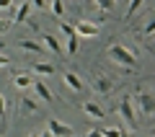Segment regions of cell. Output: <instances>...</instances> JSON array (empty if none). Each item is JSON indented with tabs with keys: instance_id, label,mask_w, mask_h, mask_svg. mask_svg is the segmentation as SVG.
Returning <instances> with one entry per match:
<instances>
[{
	"instance_id": "obj_1",
	"label": "cell",
	"mask_w": 155,
	"mask_h": 137,
	"mask_svg": "<svg viewBox=\"0 0 155 137\" xmlns=\"http://www.w3.org/2000/svg\"><path fill=\"white\" fill-rule=\"evenodd\" d=\"M109 57L114 62H122L127 67H137V57L132 55V49H127L124 44H111L109 47Z\"/></svg>"
},
{
	"instance_id": "obj_2",
	"label": "cell",
	"mask_w": 155,
	"mask_h": 137,
	"mask_svg": "<svg viewBox=\"0 0 155 137\" xmlns=\"http://www.w3.org/2000/svg\"><path fill=\"white\" fill-rule=\"evenodd\" d=\"M137 104H140V111H142L145 116H153L155 114V96L153 93H137Z\"/></svg>"
},
{
	"instance_id": "obj_3",
	"label": "cell",
	"mask_w": 155,
	"mask_h": 137,
	"mask_svg": "<svg viewBox=\"0 0 155 137\" xmlns=\"http://www.w3.org/2000/svg\"><path fill=\"white\" fill-rule=\"evenodd\" d=\"M47 129H49L54 137H72V127L62 124L60 119H49V122H47Z\"/></svg>"
},
{
	"instance_id": "obj_4",
	"label": "cell",
	"mask_w": 155,
	"mask_h": 137,
	"mask_svg": "<svg viewBox=\"0 0 155 137\" xmlns=\"http://www.w3.org/2000/svg\"><path fill=\"white\" fill-rule=\"evenodd\" d=\"M119 111H122V116L129 122V127H137V119H134V109H132V104H129V96H124V99H122V104H119Z\"/></svg>"
},
{
	"instance_id": "obj_5",
	"label": "cell",
	"mask_w": 155,
	"mask_h": 137,
	"mask_svg": "<svg viewBox=\"0 0 155 137\" xmlns=\"http://www.w3.org/2000/svg\"><path fill=\"white\" fill-rule=\"evenodd\" d=\"M18 49L31 52V55H41V52H44V44L34 42V39H18Z\"/></svg>"
},
{
	"instance_id": "obj_6",
	"label": "cell",
	"mask_w": 155,
	"mask_h": 137,
	"mask_svg": "<svg viewBox=\"0 0 155 137\" xmlns=\"http://www.w3.org/2000/svg\"><path fill=\"white\" fill-rule=\"evenodd\" d=\"M28 13H31V0H23L21 5L16 8V13H13L11 21H13V23H23V21L28 18Z\"/></svg>"
},
{
	"instance_id": "obj_7",
	"label": "cell",
	"mask_w": 155,
	"mask_h": 137,
	"mask_svg": "<svg viewBox=\"0 0 155 137\" xmlns=\"http://www.w3.org/2000/svg\"><path fill=\"white\" fill-rule=\"evenodd\" d=\"M34 93H36L39 96V99H41V101H47V104H52V101H54V96H52V91H49V88H47L44 85V83H41V80H34Z\"/></svg>"
},
{
	"instance_id": "obj_8",
	"label": "cell",
	"mask_w": 155,
	"mask_h": 137,
	"mask_svg": "<svg viewBox=\"0 0 155 137\" xmlns=\"http://www.w3.org/2000/svg\"><path fill=\"white\" fill-rule=\"evenodd\" d=\"M75 31L83 34V36H98V26L91 23V21H78L75 23Z\"/></svg>"
},
{
	"instance_id": "obj_9",
	"label": "cell",
	"mask_w": 155,
	"mask_h": 137,
	"mask_svg": "<svg viewBox=\"0 0 155 137\" xmlns=\"http://www.w3.org/2000/svg\"><path fill=\"white\" fill-rule=\"evenodd\" d=\"M65 83H67V85L72 88V91H75V93H83V91H85L83 80H80V78L75 75V72H65Z\"/></svg>"
},
{
	"instance_id": "obj_10",
	"label": "cell",
	"mask_w": 155,
	"mask_h": 137,
	"mask_svg": "<svg viewBox=\"0 0 155 137\" xmlns=\"http://www.w3.org/2000/svg\"><path fill=\"white\" fill-rule=\"evenodd\" d=\"M83 111L91 116V119H104V109H101L98 104H93V101H85V104H83Z\"/></svg>"
},
{
	"instance_id": "obj_11",
	"label": "cell",
	"mask_w": 155,
	"mask_h": 137,
	"mask_svg": "<svg viewBox=\"0 0 155 137\" xmlns=\"http://www.w3.org/2000/svg\"><path fill=\"white\" fill-rule=\"evenodd\" d=\"M13 85L21 88V91H26V88H31V85H34V78L28 75V72H18V75L13 78Z\"/></svg>"
},
{
	"instance_id": "obj_12",
	"label": "cell",
	"mask_w": 155,
	"mask_h": 137,
	"mask_svg": "<svg viewBox=\"0 0 155 137\" xmlns=\"http://www.w3.org/2000/svg\"><path fill=\"white\" fill-rule=\"evenodd\" d=\"M41 44H44L49 52H54V55H60V52H62L60 49V42L54 39V34H41Z\"/></svg>"
},
{
	"instance_id": "obj_13",
	"label": "cell",
	"mask_w": 155,
	"mask_h": 137,
	"mask_svg": "<svg viewBox=\"0 0 155 137\" xmlns=\"http://www.w3.org/2000/svg\"><path fill=\"white\" fill-rule=\"evenodd\" d=\"M31 72H36V75H54V67H52L49 62H34Z\"/></svg>"
},
{
	"instance_id": "obj_14",
	"label": "cell",
	"mask_w": 155,
	"mask_h": 137,
	"mask_svg": "<svg viewBox=\"0 0 155 137\" xmlns=\"http://www.w3.org/2000/svg\"><path fill=\"white\" fill-rule=\"evenodd\" d=\"M111 85H114V83H111L109 78H104V75H98V78H96V91H98V93H109V91H111Z\"/></svg>"
},
{
	"instance_id": "obj_15",
	"label": "cell",
	"mask_w": 155,
	"mask_h": 137,
	"mask_svg": "<svg viewBox=\"0 0 155 137\" xmlns=\"http://www.w3.org/2000/svg\"><path fill=\"white\" fill-rule=\"evenodd\" d=\"M21 109L26 111V114H34V111L39 109V104L31 99V96H23V99H21Z\"/></svg>"
},
{
	"instance_id": "obj_16",
	"label": "cell",
	"mask_w": 155,
	"mask_h": 137,
	"mask_svg": "<svg viewBox=\"0 0 155 137\" xmlns=\"http://www.w3.org/2000/svg\"><path fill=\"white\" fill-rule=\"evenodd\" d=\"M67 52H70V55H75V52H78V31L67 36Z\"/></svg>"
},
{
	"instance_id": "obj_17",
	"label": "cell",
	"mask_w": 155,
	"mask_h": 137,
	"mask_svg": "<svg viewBox=\"0 0 155 137\" xmlns=\"http://www.w3.org/2000/svg\"><path fill=\"white\" fill-rule=\"evenodd\" d=\"M49 11L54 13V16H62V13H65V5H62V0H52V3H49Z\"/></svg>"
},
{
	"instance_id": "obj_18",
	"label": "cell",
	"mask_w": 155,
	"mask_h": 137,
	"mask_svg": "<svg viewBox=\"0 0 155 137\" xmlns=\"http://www.w3.org/2000/svg\"><path fill=\"white\" fill-rule=\"evenodd\" d=\"M0 129H5V96L0 93Z\"/></svg>"
},
{
	"instance_id": "obj_19",
	"label": "cell",
	"mask_w": 155,
	"mask_h": 137,
	"mask_svg": "<svg viewBox=\"0 0 155 137\" xmlns=\"http://www.w3.org/2000/svg\"><path fill=\"white\" fill-rule=\"evenodd\" d=\"M104 137H122V129H119V127H106Z\"/></svg>"
},
{
	"instance_id": "obj_20",
	"label": "cell",
	"mask_w": 155,
	"mask_h": 137,
	"mask_svg": "<svg viewBox=\"0 0 155 137\" xmlns=\"http://www.w3.org/2000/svg\"><path fill=\"white\" fill-rule=\"evenodd\" d=\"M96 5H98V11H109L111 5H114V0H93Z\"/></svg>"
},
{
	"instance_id": "obj_21",
	"label": "cell",
	"mask_w": 155,
	"mask_h": 137,
	"mask_svg": "<svg viewBox=\"0 0 155 137\" xmlns=\"http://www.w3.org/2000/svg\"><path fill=\"white\" fill-rule=\"evenodd\" d=\"M142 34H150V36H153V34H155V16L150 18L147 23H145V28H142Z\"/></svg>"
},
{
	"instance_id": "obj_22",
	"label": "cell",
	"mask_w": 155,
	"mask_h": 137,
	"mask_svg": "<svg viewBox=\"0 0 155 137\" xmlns=\"http://www.w3.org/2000/svg\"><path fill=\"white\" fill-rule=\"evenodd\" d=\"M13 26V21L11 18H0V34H8V28Z\"/></svg>"
},
{
	"instance_id": "obj_23",
	"label": "cell",
	"mask_w": 155,
	"mask_h": 137,
	"mask_svg": "<svg viewBox=\"0 0 155 137\" xmlns=\"http://www.w3.org/2000/svg\"><path fill=\"white\" fill-rule=\"evenodd\" d=\"M142 5V0H129V8H127V13L132 16V13H137V8Z\"/></svg>"
},
{
	"instance_id": "obj_24",
	"label": "cell",
	"mask_w": 155,
	"mask_h": 137,
	"mask_svg": "<svg viewBox=\"0 0 155 137\" xmlns=\"http://www.w3.org/2000/svg\"><path fill=\"white\" fill-rule=\"evenodd\" d=\"M60 31L65 34V36H70V34H75V26H70V23H60Z\"/></svg>"
},
{
	"instance_id": "obj_25",
	"label": "cell",
	"mask_w": 155,
	"mask_h": 137,
	"mask_svg": "<svg viewBox=\"0 0 155 137\" xmlns=\"http://www.w3.org/2000/svg\"><path fill=\"white\" fill-rule=\"evenodd\" d=\"M31 5L39 8V11H47V0H31Z\"/></svg>"
},
{
	"instance_id": "obj_26",
	"label": "cell",
	"mask_w": 155,
	"mask_h": 137,
	"mask_svg": "<svg viewBox=\"0 0 155 137\" xmlns=\"http://www.w3.org/2000/svg\"><path fill=\"white\" fill-rule=\"evenodd\" d=\"M13 0H0V11H11Z\"/></svg>"
},
{
	"instance_id": "obj_27",
	"label": "cell",
	"mask_w": 155,
	"mask_h": 137,
	"mask_svg": "<svg viewBox=\"0 0 155 137\" xmlns=\"http://www.w3.org/2000/svg\"><path fill=\"white\" fill-rule=\"evenodd\" d=\"M8 65H11V57H8V55H0V67H8Z\"/></svg>"
},
{
	"instance_id": "obj_28",
	"label": "cell",
	"mask_w": 155,
	"mask_h": 137,
	"mask_svg": "<svg viewBox=\"0 0 155 137\" xmlns=\"http://www.w3.org/2000/svg\"><path fill=\"white\" fill-rule=\"evenodd\" d=\"M85 137H104V132H101V129H91Z\"/></svg>"
},
{
	"instance_id": "obj_29",
	"label": "cell",
	"mask_w": 155,
	"mask_h": 137,
	"mask_svg": "<svg viewBox=\"0 0 155 137\" xmlns=\"http://www.w3.org/2000/svg\"><path fill=\"white\" fill-rule=\"evenodd\" d=\"M39 137H54V135H52V132L47 129V132H41V135H39Z\"/></svg>"
},
{
	"instance_id": "obj_30",
	"label": "cell",
	"mask_w": 155,
	"mask_h": 137,
	"mask_svg": "<svg viewBox=\"0 0 155 137\" xmlns=\"http://www.w3.org/2000/svg\"><path fill=\"white\" fill-rule=\"evenodd\" d=\"M122 137H129V135H127V132H122Z\"/></svg>"
},
{
	"instance_id": "obj_31",
	"label": "cell",
	"mask_w": 155,
	"mask_h": 137,
	"mask_svg": "<svg viewBox=\"0 0 155 137\" xmlns=\"http://www.w3.org/2000/svg\"><path fill=\"white\" fill-rule=\"evenodd\" d=\"M28 137H39V135H28Z\"/></svg>"
},
{
	"instance_id": "obj_32",
	"label": "cell",
	"mask_w": 155,
	"mask_h": 137,
	"mask_svg": "<svg viewBox=\"0 0 155 137\" xmlns=\"http://www.w3.org/2000/svg\"><path fill=\"white\" fill-rule=\"evenodd\" d=\"M127 3H129V0H127Z\"/></svg>"
}]
</instances>
